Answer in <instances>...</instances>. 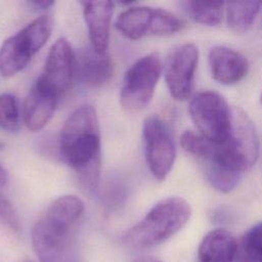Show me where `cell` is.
<instances>
[{
  "instance_id": "cb8c5ba5",
  "label": "cell",
  "mask_w": 262,
  "mask_h": 262,
  "mask_svg": "<svg viewBox=\"0 0 262 262\" xmlns=\"http://www.w3.org/2000/svg\"><path fill=\"white\" fill-rule=\"evenodd\" d=\"M133 262H162V261L152 256H141L135 259Z\"/></svg>"
},
{
  "instance_id": "8992f818",
  "label": "cell",
  "mask_w": 262,
  "mask_h": 262,
  "mask_svg": "<svg viewBox=\"0 0 262 262\" xmlns=\"http://www.w3.org/2000/svg\"><path fill=\"white\" fill-rule=\"evenodd\" d=\"M185 27V21L177 14L150 6H129L116 19L117 30L133 41L147 36L172 35Z\"/></svg>"
},
{
  "instance_id": "ba28073f",
  "label": "cell",
  "mask_w": 262,
  "mask_h": 262,
  "mask_svg": "<svg viewBox=\"0 0 262 262\" xmlns=\"http://www.w3.org/2000/svg\"><path fill=\"white\" fill-rule=\"evenodd\" d=\"M142 139L150 174L159 181L165 180L176 159V146L169 127L158 116H148L142 125Z\"/></svg>"
},
{
  "instance_id": "44dd1931",
  "label": "cell",
  "mask_w": 262,
  "mask_h": 262,
  "mask_svg": "<svg viewBox=\"0 0 262 262\" xmlns=\"http://www.w3.org/2000/svg\"><path fill=\"white\" fill-rule=\"evenodd\" d=\"M0 222L11 231L19 233L21 230L19 216L11 202L0 192Z\"/></svg>"
},
{
  "instance_id": "603a6c76",
  "label": "cell",
  "mask_w": 262,
  "mask_h": 262,
  "mask_svg": "<svg viewBox=\"0 0 262 262\" xmlns=\"http://www.w3.org/2000/svg\"><path fill=\"white\" fill-rule=\"evenodd\" d=\"M8 182V174L4 167L0 164V187L5 186Z\"/></svg>"
},
{
  "instance_id": "d6986e66",
  "label": "cell",
  "mask_w": 262,
  "mask_h": 262,
  "mask_svg": "<svg viewBox=\"0 0 262 262\" xmlns=\"http://www.w3.org/2000/svg\"><path fill=\"white\" fill-rule=\"evenodd\" d=\"M20 125L19 107L16 97L11 93L0 94V128L7 132H15Z\"/></svg>"
},
{
  "instance_id": "52a82bcc",
  "label": "cell",
  "mask_w": 262,
  "mask_h": 262,
  "mask_svg": "<svg viewBox=\"0 0 262 262\" xmlns=\"http://www.w3.org/2000/svg\"><path fill=\"white\" fill-rule=\"evenodd\" d=\"M163 62L157 52L139 57L126 71L120 91V103L129 112L148 105L163 72Z\"/></svg>"
},
{
  "instance_id": "30bf717a",
  "label": "cell",
  "mask_w": 262,
  "mask_h": 262,
  "mask_svg": "<svg viewBox=\"0 0 262 262\" xmlns=\"http://www.w3.org/2000/svg\"><path fill=\"white\" fill-rule=\"evenodd\" d=\"M75 77L76 53L67 39L59 38L50 47L38 80L60 97L72 87Z\"/></svg>"
},
{
  "instance_id": "ac0fdd59",
  "label": "cell",
  "mask_w": 262,
  "mask_h": 262,
  "mask_svg": "<svg viewBox=\"0 0 262 262\" xmlns=\"http://www.w3.org/2000/svg\"><path fill=\"white\" fill-rule=\"evenodd\" d=\"M237 257L239 262H262V222L253 225L243 234Z\"/></svg>"
},
{
  "instance_id": "6da1fadb",
  "label": "cell",
  "mask_w": 262,
  "mask_h": 262,
  "mask_svg": "<svg viewBox=\"0 0 262 262\" xmlns=\"http://www.w3.org/2000/svg\"><path fill=\"white\" fill-rule=\"evenodd\" d=\"M58 154L87 191L98 188L101 168L99 120L90 104L77 107L66 120L58 137Z\"/></svg>"
},
{
  "instance_id": "4fadbf2b",
  "label": "cell",
  "mask_w": 262,
  "mask_h": 262,
  "mask_svg": "<svg viewBox=\"0 0 262 262\" xmlns=\"http://www.w3.org/2000/svg\"><path fill=\"white\" fill-rule=\"evenodd\" d=\"M208 62L212 78L222 85H234L241 82L249 72L247 57L227 46L211 48Z\"/></svg>"
},
{
  "instance_id": "484cf974",
  "label": "cell",
  "mask_w": 262,
  "mask_h": 262,
  "mask_svg": "<svg viewBox=\"0 0 262 262\" xmlns=\"http://www.w3.org/2000/svg\"><path fill=\"white\" fill-rule=\"evenodd\" d=\"M23 262H33V261H30V260H25V261H23Z\"/></svg>"
},
{
  "instance_id": "ffe728a7",
  "label": "cell",
  "mask_w": 262,
  "mask_h": 262,
  "mask_svg": "<svg viewBox=\"0 0 262 262\" xmlns=\"http://www.w3.org/2000/svg\"><path fill=\"white\" fill-rule=\"evenodd\" d=\"M180 145L186 152L206 162L212 154L214 143L198 132L185 130L180 136Z\"/></svg>"
},
{
  "instance_id": "9c48e42d",
  "label": "cell",
  "mask_w": 262,
  "mask_h": 262,
  "mask_svg": "<svg viewBox=\"0 0 262 262\" xmlns=\"http://www.w3.org/2000/svg\"><path fill=\"white\" fill-rule=\"evenodd\" d=\"M199 57L198 46L193 43L178 45L167 56L163 67L164 78L175 100L183 101L191 97Z\"/></svg>"
},
{
  "instance_id": "9a60e30c",
  "label": "cell",
  "mask_w": 262,
  "mask_h": 262,
  "mask_svg": "<svg viewBox=\"0 0 262 262\" xmlns=\"http://www.w3.org/2000/svg\"><path fill=\"white\" fill-rule=\"evenodd\" d=\"M238 243L224 228L209 231L202 239L199 250V262H233L237 256Z\"/></svg>"
},
{
  "instance_id": "7c38bea8",
  "label": "cell",
  "mask_w": 262,
  "mask_h": 262,
  "mask_svg": "<svg viewBox=\"0 0 262 262\" xmlns=\"http://www.w3.org/2000/svg\"><path fill=\"white\" fill-rule=\"evenodd\" d=\"M81 4L91 48L98 54L107 53L114 2L83 1Z\"/></svg>"
},
{
  "instance_id": "5b68a950",
  "label": "cell",
  "mask_w": 262,
  "mask_h": 262,
  "mask_svg": "<svg viewBox=\"0 0 262 262\" xmlns=\"http://www.w3.org/2000/svg\"><path fill=\"white\" fill-rule=\"evenodd\" d=\"M189 117L196 132L216 144L225 142L232 131L233 112L218 92L205 90L192 95L188 104Z\"/></svg>"
},
{
  "instance_id": "e0dca14e",
  "label": "cell",
  "mask_w": 262,
  "mask_h": 262,
  "mask_svg": "<svg viewBox=\"0 0 262 262\" xmlns=\"http://www.w3.org/2000/svg\"><path fill=\"white\" fill-rule=\"evenodd\" d=\"M181 5L193 21L208 27L218 26L225 11V3L223 2L183 1Z\"/></svg>"
},
{
  "instance_id": "277c9868",
  "label": "cell",
  "mask_w": 262,
  "mask_h": 262,
  "mask_svg": "<svg viewBox=\"0 0 262 262\" xmlns=\"http://www.w3.org/2000/svg\"><path fill=\"white\" fill-rule=\"evenodd\" d=\"M52 30V17L42 14L5 39L0 46V74L10 78L21 72L48 41Z\"/></svg>"
},
{
  "instance_id": "8fae6325",
  "label": "cell",
  "mask_w": 262,
  "mask_h": 262,
  "mask_svg": "<svg viewBox=\"0 0 262 262\" xmlns=\"http://www.w3.org/2000/svg\"><path fill=\"white\" fill-rule=\"evenodd\" d=\"M58 100L59 96L37 79L23 103L26 127L32 132L43 129L54 115Z\"/></svg>"
},
{
  "instance_id": "5bb4252c",
  "label": "cell",
  "mask_w": 262,
  "mask_h": 262,
  "mask_svg": "<svg viewBox=\"0 0 262 262\" xmlns=\"http://www.w3.org/2000/svg\"><path fill=\"white\" fill-rule=\"evenodd\" d=\"M113 62L108 53L98 54L91 46L76 55V77L89 88L103 86L113 75Z\"/></svg>"
},
{
  "instance_id": "2e32d148",
  "label": "cell",
  "mask_w": 262,
  "mask_h": 262,
  "mask_svg": "<svg viewBox=\"0 0 262 262\" xmlns=\"http://www.w3.org/2000/svg\"><path fill=\"white\" fill-rule=\"evenodd\" d=\"M225 15L228 28L238 34L246 33L253 26L260 9L261 2L237 1L225 4Z\"/></svg>"
},
{
  "instance_id": "3957f363",
  "label": "cell",
  "mask_w": 262,
  "mask_h": 262,
  "mask_svg": "<svg viewBox=\"0 0 262 262\" xmlns=\"http://www.w3.org/2000/svg\"><path fill=\"white\" fill-rule=\"evenodd\" d=\"M191 216L190 205L182 198L169 196L154 205L145 216L122 236L133 249L156 247L178 232Z\"/></svg>"
},
{
  "instance_id": "7402d4cb",
  "label": "cell",
  "mask_w": 262,
  "mask_h": 262,
  "mask_svg": "<svg viewBox=\"0 0 262 262\" xmlns=\"http://www.w3.org/2000/svg\"><path fill=\"white\" fill-rule=\"evenodd\" d=\"M28 4L30 6H32L33 8L44 10V9H48L52 5H54V1H31V2H28Z\"/></svg>"
},
{
  "instance_id": "d4e9b609",
  "label": "cell",
  "mask_w": 262,
  "mask_h": 262,
  "mask_svg": "<svg viewBox=\"0 0 262 262\" xmlns=\"http://www.w3.org/2000/svg\"><path fill=\"white\" fill-rule=\"evenodd\" d=\"M260 102H261V104H262V93H261V95H260Z\"/></svg>"
},
{
  "instance_id": "7a4b0ae2",
  "label": "cell",
  "mask_w": 262,
  "mask_h": 262,
  "mask_svg": "<svg viewBox=\"0 0 262 262\" xmlns=\"http://www.w3.org/2000/svg\"><path fill=\"white\" fill-rule=\"evenodd\" d=\"M84 211V202L75 194L60 195L45 209L31 232L40 262H74L72 238Z\"/></svg>"
}]
</instances>
